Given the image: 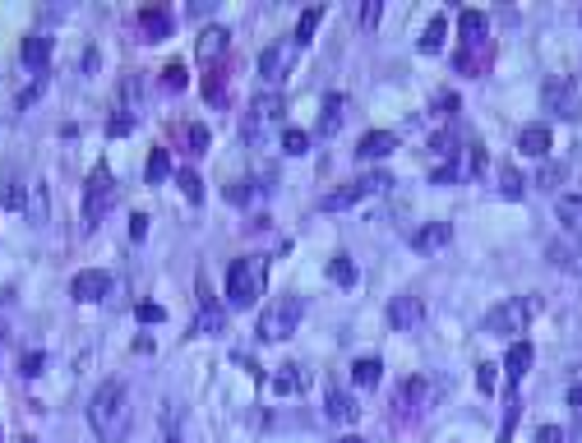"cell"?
<instances>
[{
	"label": "cell",
	"mask_w": 582,
	"mask_h": 443,
	"mask_svg": "<svg viewBox=\"0 0 582 443\" xmlns=\"http://www.w3.org/2000/svg\"><path fill=\"white\" fill-rule=\"evenodd\" d=\"M88 421H93L102 443H125L129 425H135V406H129L125 383H102L97 388L93 402H88Z\"/></svg>",
	"instance_id": "1"
},
{
	"label": "cell",
	"mask_w": 582,
	"mask_h": 443,
	"mask_svg": "<svg viewBox=\"0 0 582 443\" xmlns=\"http://www.w3.org/2000/svg\"><path fill=\"white\" fill-rule=\"evenodd\" d=\"M536 314H541V296H513L504 305H495L481 328L490 332V338H513V332H522Z\"/></svg>",
	"instance_id": "2"
},
{
	"label": "cell",
	"mask_w": 582,
	"mask_h": 443,
	"mask_svg": "<svg viewBox=\"0 0 582 443\" xmlns=\"http://www.w3.org/2000/svg\"><path fill=\"white\" fill-rule=\"evenodd\" d=\"M263 277H269V263L263 259H236L227 268V300L236 310H250L254 296H263Z\"/></svg>",
	"instance_id": "3"
},
{
	"label": "cell",
	"mask_w": 582,
	"mask_h": 443,
	"mask_svg": "<svg viewBox=\"0 0 582 443\" xmlns=\"http://www.w3.org/2000/svg\"><path fill=\"white\" fill-rule=\"evenodd\" d=\"M301 314H305L301 296H282L278 305H269V310L259 314V338H263V342H282L287 332L301 323Z\"/></svg>",
	"instance_id": "4"
},
{
	"label": "cell",
	"mask_w": 582,
	"mask_h": 443,
	"mask_svg": "<svg viewBox=\"0 0 582 443\" xmlns=\"http://www.w3.org/2000/svg\"><path fill=\"white\" fill-rule=\"evenodd\" d=\"M112 199H116V176L107 171V166H93V176L84 185V227L88 231L102 222V213L112 208Z\"/></svg>",
	"instance_id": "5"
},
{
	"label": "cell",
	"mask_w": 582,
	"mask_h": 443,
	"mask_svg": "<svg viewBox=\"0 0 582 443\" xmlns=\"http://www.w3.org/2000/svg\"><path fill=\"white\" fill-rule=\"evenodd\" d=\"M296 42H269L259 51V79L263 83H282L291 70H296Z\"/></svg>",
	"instance_id": "6"
},
{
	"label": "cell",
	"mask_w": 582,
	"mask_h": 443,
	"mask_svg": "<svg viewBox=\"0 0 582 443\" xmlns=\"http://www.w3.org/2000/svg\"><path fill=\"white\" fill-rule=\"evenodd\" d=\"M541 97H545L550 116H560V121H578L582 116V93H578L573 79H550Z\"/></svg>",
	"instance_id": "7"
},
{
	"label": "cell",
	"mask_w": 582,
	"mask_h": 443,
	"mask_svg": "<svg viewBox=\"0 0 582 443\" xmlns=\"http://www.w3.org/2000/svg\"><path fill=\"white\" fill-rule=\"evenodd\" d=\"M384 185H393L384 171H370V176H361V180H347L342 189H333V194H324V204L320 208H328V213H337V208H352L356 199H365V194H375V189H384Z\"/></svg>",
	"instance_id": "8"
},
{
	"label": "cell",
	"mask_w": 582,
	"mask_h": 443,
	"mask_svg": "<svg viewBox=\"0 0 582 443\" xmlns=\"http://www.w3.org/2000/svg\"><path fill=\"white\" fill-rule=\"evenodd\" d=\"M545 255H550L554 268H564V272L582 277V231H564V236H554Z\"/></svg>",
	"instance_id": "9"
},
{
	"label": "cell",
	"mask_w": 582,
	"mask_h": 443,
	"mask_svg": "<svg viewBox=\"0 0 582 443\" xmlns=\"http://www.w3.org/2000/svg\"><path fill=\"white\" fill-rule=\"evenodd\" d=\"M70 296H74V300H84V305H97V300H107V296H112V277L102 272V268H84V272H74Z\"/></svg>",
	"instance_id": "10"
},
{
	"label": "cell",
	"mask_w": 582,
	"mask_h": 443,
	"mask_svg": "<svg viewBox=\"0 0 582 443\" xmlns=\"http://www.w3.org/2000/svg\"><path fill=\"white\" fill-rule=\"evenodd\" d=\"M420 319H426V305H420L416 296H398V300L388 305V323L403 328V332H407V328H420Z\"/></svg>",
	"instance_id": "11"
},
{
	"label": "cell",
	"mask_w": 582,
	"mask_h": 443,
	"mask_svg": "<svg viewBox=\"0 0 582 443\" xmlns=\"http://www.w3.org/2000/svg\"><path fill=\"white\" fill-rule=\"evenodd\" d=\"M171 10L167 5H148V10H139V28H144V38L148 42H162V38H171Z\"/></svg>",
	"instance_id": "12"
},
{
	"label": "cell",
	"mask_w": 582,
	"mask_h": 443,
	"mask_svg": "<svg viewBox=\"0 0 582 443\" xmlns=\"http://www.w3.org/2000/svg\"><path fill=\"white\" fill-rule=\"evenodd\" d=\"M393 148H398V134H388V130H370V134H361L356 157H361V162H375V157H388Z\"/></svg>",
	"instance_id": "13"
},
{
	"label": "cell",
	"mask_w": 582,
	"mask_h": 443,
	"mask_svg": "<svg viewBox=\"0 0 582 443\" xmlns=\"http://www.w3.org/2000/svg\"><path fill=\"white\" fill-rule=\"evenodd\" d=\"M448 236H453V227H448V222H426V227L412 236V249H416V255H435V249L448 245Z\"/></svg>",
	"instance_id": "14"
},
{
	"label": "cell",
	"mask_w": 582,
	"mask_h": 443,
	"mask_svg": "<svg viewBox=\"0 0 582 443\" xmlns=\"http://www.w3.org/2000/svg\"><path fill=\"white\" fill-rule=\"evenodd\" d=\"M458 33H462V46L476 51V46L486 42V33H490V19H486L481 10H462V14H458Z\"/></svg>",
	"instance_id": "15"
},
{
	"label": "cell",
	"mask_w": 582,
	"mask_h": 443,
	"mask_svg": "<svg viewBox=\"0 0 582 443\" xmlns=\"http://www.w3.org/2000/svg\"><path fill=\"white\" fill-rule=\"evenodd\" d=\"M518 148H522L527 157H545V153L554 148V138H550V125H527V130L518 134Z\"/></svg>",
	"instance_id": "16"
},
{
	"label": "cell",
	"mask_w": 582,
	"mask_h": 443,
	"mask_svg": "<svg viewBox=\"0 0 582 443\" xmlns=\"http://www.w3.org/2000/svg\"><path fill=\"white\" fill-rule=\"evenodd\" d=\"M430 397V383L426 379H407L403 388H398V397H393V406H398V415L403 411H420V402Z\"/></svg>",
	"instance_id": "17"
},
{
	"label": "cell",
	"mask_w": 582,
	"mask_h": 443,
	"mask_svg": "<svg viewBox=\"0 0 582 443\" xmlns=\"http://www.w3.org/2000/svg\"><path fill=\"white\" fill-rule=\"evenodd\" d=\"M532 355H536L532 342H513V347H509V355H504V374H509V383H518L527 370H532Z\"/></svg>",
	"instance_id": "18"
},
{
	"label": "cell",
	"mask_w": 582,
	"mask_h": 443,
	"mask_svg": "<svg viewBox=\"0 0 582 443\" xmlns=\"http://www.w3.org/2000/svg\"><path fill=\"white\" fill-rule=\"evenodd\" d=\"M328 415H333V421H342V425H352L356 415H361V406H356L352 393H342V388H328Z\"/></svg>",
	"instance_id": "19"
},
{
	"label": "cell",
	"mask_w": 582,
	"mask_h": 443,
	"mask_svg": "<svg viewBox=\"0 0 582 443\" xmlns=\"http://www.w3.org/2000/svg\"><path fill=\"white\" fill-rule=\"evenodd\" d=\"M379 379H384V360L379 355H361L356 365H352V383L356 388H375Z\"/></svg>",
	"instance_id": "20"
},
{
	"label": "cell",
	"mask_w": 582,
	"mask_h": 443,
	"mask_svg": "<svg viewBox=\"0 0 582 443\" xmlns=\"http://www.w3.org/2000/svg\"><path fill=\"white\" fill-rule=\"evenodd\" d=\"M342 116H347V97H342V93L324 97V111H320V134H337Z\"/></svg>",
	"instance_id": "21"
},
{
	"label": "cell",
	"mask_w": 582,
	"mask_h": 443,
	"mask_svg": "<svg viewBox=\"0 0 582 443\" xmlns=\"http://www.w3.org/2000/svg\"><path fill=\"white\" fill-rule=\"evenodd\" d=\"M444 38H448V19H444V14H435V19L426 23V33H420L416 51H420V55H435V51L444 46Z\"/></svg>",
	"instance_id": "22"
},
{
	"label": "cell",
	"mask_w": 582,
	"mask_h": 443,
	"mask_svg": "<svg viewBox=\"0 0 582 443\" xmlns=\"http://www.w3.org/2000/svg\"><path fill=\"white\" fill-rule=\"evenodd\" d=\"M227 42H231V33H227V28H208V33L199 38V61H208V65H213L218 55L227 51Z\"/></svg>",
	"instance_id": "23"
},
{
	"label": "cell",
	"mask_w": 582,
	"mask_h": 443,
	"mask_svg": "<svg viewBox=\"0 0 582 443\" xmlns=\"http://www.w3.org/2000/svg\"><path fill=\"white\" fill-rule=\"evenodd\" d=\"M46 55H51V38H42V33H33V38H23V61H29L37 74L46 70Z\"/></svg>",
	"instance_id": "24"
},
{
	"label": "cell",
	"mask_w": 582,
	"mask_h": 443,
	"mask_svg": "<svg viewBox=\"0 0 582 443\" xmlns=\"http://www.w3.org/2000/svg\"><path fill=\"white\" fill-rule=\"evenodd\" d=\"M278 116H282V97L269 93V97L254 102V116H250V121H254V130H259V125H269V121H278Z\"/></svg>",
	"instance_id": "25"
},
{
	"label": "cell",
	"mask_w": 582,
	"mask_h": 443,
	"mask_svg": "<svg viewBox=\"0 0 582 443\" xmlns=\"http://www.w3.org/2000/svg\"><path fill=\"white\" fill-rule=\"evenodd\" d=\"M301 383H305V374H301V365H282L278 370V379H273V393H301Z\"/></svg>",
	"instance_id": "26"
},
{
	"label": "cell",
	"mask_w": 582,
	"mask_h": 443,
	"mask_svg": "<svg viewBox=\"0 0 582 443\" xmlns=\"http://www.w3.org/2000/svg\"><path fill=\"white\" fill-rule=\"evenodd\" d=\"M320 19H324V5H310V10L301 14V23H296V46H305V42L314 38V28H320Z\"/></svg>",
	"instance_id": "27"
},
{
	"label": "cell",
	"mask_w": 582,
	"mask_h": 443,
	"mask_svg": "<svg viewBox=\"0 0 582 443\" xmlns=\"http://www.w3.org/2000/svg\"><path fill=\"white\" fill-rule=\"evenodd\" d=\"M0 208H29V199H23V185L14 176L0 180Z\"/></svg>",
	"instance_id": "28"
},
{
	"label": "cell",
	"mask_w": 582,
	"mask_h": 443,
	"mask_svg": "<svg viewBox=\"0 0 582 443\" xmlns=\"http://www.w3.org/2000/svg\"><path fill=\"white\" fill-rule=\"evenodd\" d=\"M328 277H333L337 287H352L356 282V263L347 255H337V259H328Z\"/></svg>",
	"instance_id": "29"
},
{
	"label": "cell",
	"mask_w": 582,
	"mask_h": 443,
	"mask_svg": "<svg viewBox=\"0 0 582 443\" xmlns=\"http://www.w3.org/2000/svg\"><path fill=\"white\" fill-rule=\"evenodd\" d=\"M171 176V157H167V148H153L148 153V180L157 185V180H167Z\"/></svg>",
	"instance_id": "30"
},
{
	"label": "cell",
	"mask_w": 582,
	"mask_h": 443,
	"mask_svg": "<svg viewBox=\"0 0 582 443\" xmlns=\"http://www.w3.org/2000/svg\"><path fill=\"white\" fill-rule=\"evenodd\" d=\"M282 153H291V157L310 153V134H305V130H287V134H282Z\"/></svg>",
	"instance_id": "31"
},
{
	"label": "cell",
	"mask_w": 582,
	"mask_h": 443,
	"mask_svg": "<svg viewBox=\"0 0 582 443\" xmlns=\"http://www.w3.org/2000/svg\"><path fill=\"white\" fill-rule=\"evenodd\" d=\"M560 217L569 222V231L582 227V194H573V199H560Z\"/></svg>",
	"instance_id": "32"
},
{
	"label": "cell",
	"mask_w": 582,
	"mask_h": 443,
	"mask_svg": "<svg viewBox=\"0 0 582 443\" xmlns=\"http://www.w3.org/2000/svg\"><path fill=\"white\" fill-rule=\"evenodd\" d=\"M176 185L185 189V199H190V204H204V185H199V176H195V171H180V176H176Z\"/></svg>",
	"instance_id": "33"
},
{
	"label": "cell",
	"mask_w": 582,
	"mask_h": 443,
	"mask_svg": "<svg viewBox=\"0 0 582 443\" xmlns=\"http://www.w3.org/2000/svg\"><path fill=\"white\" fill-rule=\"evenodd\" d=\"M227 328V314L213 310V305H204V314H199V332H222Z\"/></svg>",
	"instance_id": "34"
},
{
	"label": "cell",
	"mask_w": 582,
	"mask_h": 443,
	"mask_svg": "<svg viewBox=\"0 0 582 443\" xmlns=\"http://www.w3.org/2000/svg\"><path fill=\"white\" fill-rule=\"evenodd\" d=\"M204 97H208V102H227V79H222L218 70L204 79Z\"/></svg>",
	"instance_id": "35"
},
{
	"label": "cell",
	"mask_w": 582,
	"mask_h": 443,
	"mask_svg": "<svg viewBox=\"0 0 582 443\" xmlns=\"http://www.w3.org/2000/svg\"><path fill=\"white\" fill-rule=\"evenodd\" d=\"M162 83H167V88H185V83H190V74H185L180 61H171V65L162 70Z\"/></svg>",
	"instance_id": "36"
},
{
	"label": "cell",
	"mask_w": 582,
	"mask_h": 443,
	"mask_svg": "<svg viewBox=\"0 0 582 443\" xmlns=\"http://www.w3.org/2000/svg\"><path fill=\"white\" fill-rule=\"evenodd\" d=\"M499 194H509V199H518V194H522V176L513 171V166H509L504 176H499Z\"/></svg>",
	"instance_id": "37"
},
{
	"label": "cell",
	"mask_w": 582,
	"mask_h": 443,
	"mask_svg": "<svg viewBox=\"0 0 582 443\" xmlns=\"http://www.w3.org/2000/svg\"><path fill=\"white\" fill-rule=\"evenodd\" d=\"M42 365H46V355H42V351H23V360H19V370L29 374V379L42 374Z\"/></svg>",
	"instance_id": "38"
},
{
	"label": "cell",
	"mask_w": 582,
	"mask_h": 443,
	"mask_svg": "<svg viewBox=\"0 0 582 443\" xmlns=\"http://www.w3.org/2000/svg\"><path fill=\"white\" fill-rule=\"evenodd\" d=\"M129 130H135V116H129V111H121V116H112V125H107V134H112V138H125Z\"/></svg>",
	"instance_id": "39"
},
{
	"label": "cell",
	"mask_w": 582,
	"mask_h": 443,
	"mask_svg": "<svg viewBox=\"0 0 582 443\" xmlns=\"http://www.w3.org/2000/svg\"><path fill=\"white\" fill-rule=\"evenodd\" d=\"M135 314H139V323H162V319H167V310H162V305H153V300H148V305H139Z\"/></svg>",
	"instance_id": "40"
},
{
	"label": "cell",
	"mask_w": 582,
	"mask_h": 443,
	"mask_svg": "<svg viewBox=\"0 0 582 443\" xmlns=\"http://www.w3.org/2000/svg\"><path fill=\"white\" fill-rule=\"evenodd\" d=\"M564 180V162H550V166H541V185L550 189V185H560Z\"/></svg>",
	"instance_id": "41"
},
{
	"label": "cell",
	"mask_w": 582,
	"mask_h": 443,
	"mask_svg": "<svg viewBox=\"0 0 582 443\" xmlns=\"http://www.w3.org/2000/svg\"><path fill=\"white\" fill-rule=\"evenodd\" d=\"M227 199H231V204H245V199H250V180H231V185H227Z\"/></svg>",
	"instance_id": "42"
},
{
	"label": "cell",
	"mask_w": 582,
	"mask_h": 443,
	"mask_svg": "<svg viewBox=\"0 0 582 443\" xmlns=\"http://www.w3.org/2000/svg\"><path fill=\"white\" fill-rule=\"evenodd\" d=\"M190 153H208V130L204 125H190Z\"/></svg>",
	"instance_id": "43"
},
{
	"label": "cell",
	"mask_w": 582,
	"mask_h": 443,
	"mask_svg": "<svg viewBox=\"0 0 582 443\" xmlns=\"http://www.w3.org/2000/svg\"><path fill=\"white\" fill-rule=\"evenodd\" d=\"M536 443H564V430H560V425H541V430H536Z\"/></svg>",
	"instance_id": "44"
},
{
	"label": "cell",
	"mask_w": 582,
	"mask_h": 443,
	"mask_svg": "<svg viewBox=\"0 0 582 443\" xmlns=\"http://www.w3.org/2000/svg\"><path fill=\"white\" fill-rule=\"evenodd\" d=\"M476 383H481V393L495 388V365H476Z\"/></svg>",
	"instance_id": "45"
},
{
	"label": "cell",
	"mask_w": 582,
	"mask_h": 443,
	"mask_svg": "<svg viewBox=\"0 0 582 443\" xmlns=\"http://www.w3.org/2000/svg\"><path fill=\"white\" fill-rule=\"evenodd\" d=\"M129 236H135V240H144V236H148V217H144V213L129 217Z\"/></svg>",
	"instance_id": "46"
},
{
	"label": "cell",
	"mask_w": 582,
	"mask_h": 443,
	"mask_svg": "<svg viewBox=\"0 0 582 443\" xmlns=\"http://www.w3.org/2000/svg\"><path fill=\"white\" fill-rule=\"evenodd\" d=\"M356 19H361L365 28H375V23H379V5L370 0V5H361V14H356Z\"/></svg>",
	"instance_id": "47"
},
{
	"label": "cell",
	"mask_w": 582,
	"mask_h": 443,
	"mask_svg": "<svg viewBox=\"0 0 582 443\" xmlns=\"http://www.w3.org/2000/svg\"><path fill=\"white\" fill-rule=\"evenodd\" d=\"M569 406H578V411H582V383H573V388H569Z\"/></svg>",
	"instance_id": "48"
},
{
	"label": "cell",
	"mask_w": 582,
	"mask_h": 443,
	"mask_svg": "<svg viewBox=\"0 0 582 443\" xmlns=\"http://www.w3.org/2000/svg\"><path fill=\"white\" fill-rule=\"evenodd\" d=\"M337 443H365V439H356V434H347V439H337Z\"/></svg>",
	"instance_id": "49"
},
{
	"label": "cell",
	"mask_w": 582,
	"mask_h": 443,
	"mask_svg": "<svg viewBox=\"0 0 582 443\" xmlns=\"http://www.w3.org/2000/svg\"><path fill=\"white\" fill-rule=\"evenodd\" d=\"M19 443H33V439H19Z\"/></svg>",
	"instance_id": "50"
}]
</instances>
